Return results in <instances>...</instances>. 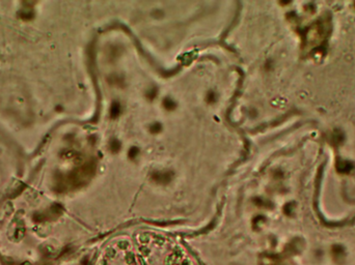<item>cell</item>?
<instances>
[{
	"label": "cell",
	"instance_id": "cell-1",
	"mask_svg": "<svg viewBox=\"0 0 355 265\" xmlns=\"http://www.w3.org/2000/svg\"><path fill=\"white\" fill-rule=\"evenodd\" d=\"M181 257V255H178L177 253H173L170 256L167 257L166 259V264L167 265H173L176 263V261H177V259H179Z\"/></svg>",
	"mask_w": 355,
	"mask_h": 265
},
{
	"label": "cell",
	"instance_id": "cell-2",
	"mask_svg": "<svg viewBox=\"0 0 355 265\" xmlns=\"http://www.w3.org/2000/svg\"><path fill=\"white\" fill-rule=\"evenodd\" d=\"M126 262H127L129 265L134 264V262H135V257H134L133 253H128L127 255H126Z\"/></svg>",
	"mask_w": 355,
	"mask_h": 265
},
{
	"label": "cell",
	"instance_id": "cell-3",
	"mask_svg": "<svg viewBox=\"0 0 355 265\" xmlns=\"http://www.w3.org/2000/svg\"><path fill=\"white\" fill-rule=\"evenodd\" d=\"M139 241H140V242H142V243H146V242H149L150 241V236L148 235V234H140V236H139Z\"/></svg>",
	"mask_w": 355,
	"mask_h": 265
},
{
	"label": "cell",
	"instance_id": "cell-4",
	"mask_svg": "<svg viewBox=\"0 0 355 265\" xmlns=\"http://www.w3.org/2000/svg\"><path fill=\"white\" fill-rule=\"evenodd\" d=\"M128 246H129V243H128V241H126V240H122L118 242V248L122 249V250L128 249Z\"/></svg>",
	"mask_w": 355,
	"mask_h": 265
},
{
	"label": "cell",
	"instance_id": "cell-5",
	"mask_svg": "<svg viewBox=\"0 0 355 265\" xmlns=\"http://www.w3.org/2000/svg\"><path fill=\"white\" fill-rule=\"evenodd\" d=\"M115 251L113 250V249H108V250H107V252H106V256L108 257V258H113V257L115 256Z\"/></svg>",
	"mask_w": 355,
	"mask_h": 265
},
{
	"label": "cell",
	"instance_id": "cell-6",
	"mask_svg": "<svg viewBox=\"0 0 355 265\" xmlns=\"http://www.w3.org/2000/svg\"><path fill=\"white\" fill-rule=\"evenodd\" d=\"M140 251H141V253H142V255H144V256H148L150 254V250L148 248H141Z\"/></svg>",
	"mask_w": 355,
	"mask_h": 265
}]
</instances>
